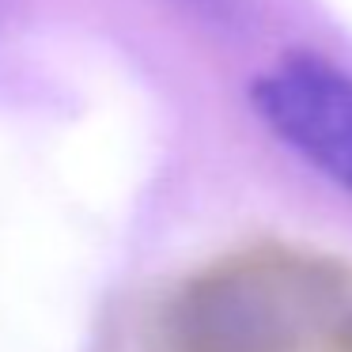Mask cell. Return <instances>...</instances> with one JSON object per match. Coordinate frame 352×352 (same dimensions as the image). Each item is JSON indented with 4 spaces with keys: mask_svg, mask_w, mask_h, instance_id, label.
Returning a JSON list of instances; mask_svg holds the SVG:
<instances>
[{
    "mask_svg": "<svg viewBox=\"0 0 352 352\" xmlns=\"http://www.w3.org/2000/svg\"><path fill=\"white\" fill-rule=\"evenodd\" d=\"M163 352H352V265L296 243L223 254L170 299Z\"/></svg>",
    "mask_w": 352,
    "mask_h": 352,
    "instance_id": "6da1fadb",
    "label": "cell"
},
{
    "mask_svg": "<svg viewBox=\"0 0 352 352\" xmlns=\"http://www.w3.org/2000/svg\"><path fill=\"white\" fill-rule=\"evenodd\" d=\"M250 107L269 133L352 193V72L318 54H288L250 84Z\"/></svg>",
    "mask_w": 352,
    "mask_h": 352,
    "instance_id": "7a4b0ae2",
    "label": "cell"
}]
</instances>
